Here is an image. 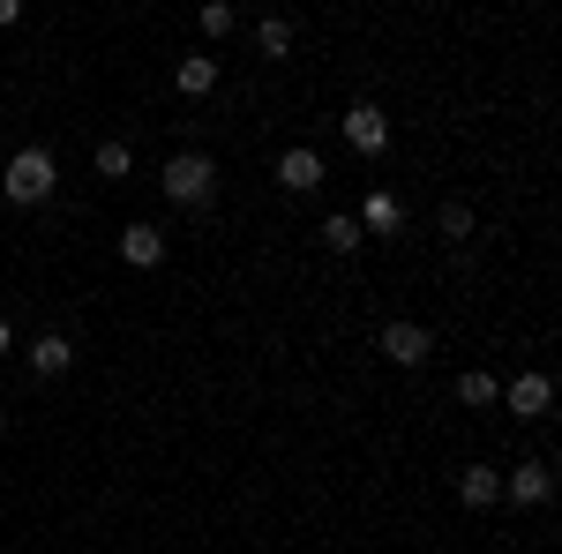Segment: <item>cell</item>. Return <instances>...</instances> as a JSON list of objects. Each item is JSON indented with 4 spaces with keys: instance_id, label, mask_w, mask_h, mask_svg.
Listing matches in <instances>:
<instances>
[{
    "instance_id": "obj_1",
    "label": "cell",
    "mask_w": 562,
    "mask_h": 554,
    "mask_svg": "<svg viewBox=\"0 0 562 554\" xmlns=\"http://www.w3.org/2000/svg\"><path fill=\"white\" fill-rule=\"evenodd\" d=\"M0 188H8V203H15V211H38V203H53V188H60V158H53L45 143H31V150H15V158H8Z\"/></svg>"
},
{
    "instance_id": "obj_2",
    "label": "cell",
    "mask_w": 562,
    "mask_h": 554,
    "mask_svg": "<svg viewBox=\"0 0 562 554\" xmlns=\"http://www.w3.org/2000/svg\"><path fill=\"white\" fill-rule=\"evenodd\" d=\"M158 188H166V203H180V211H211V203H217V158L180 150V158L158 166Z\"/></svg>"
},
{
    "instance_id": "obj_3",
    "label": "cell",
    "mask_w": 562,
    "mask_h": 554,
    "mask_svg": "<svg viewBox=\"0 0 562 554\" xmlns=\"http://www.w3.org/2000/svg\"><path fill=\"white\" fill-rule=\"evenodd\" d=\"M555 495V465H540V457H518V472H503V502H518V510H540Z\"/></svg>"
},
{
    "instance_id": "obj_4",
    "label": "cell",
    "mask_w": 562,
    "mask_h": 554,
    "mask_svg": "<svg viewBox=\"0 0 562 554\" xmlns=\"http://www.w3.org/2000/svg\"><path fill=\"white\" fill-rule=\"evenodd\" d=\"M383 360L390 368H420V360H428L435 352V338H428V323H383Z\"/></svg>"
},
{
    "instance_id": "obj_5",
    "label": "cell",
    "mask_w": 562,
    "mask_h": 554,
    "mask_svg": "<svg viewBox=\"0 0 562 554\" xmlns=\"http://www.w3.org/2000/svg\"><path fill=\"white\" fill-rule=\"evenodd\" d=\"M495 397H503V405H510L518 420H548V405H555V383H548L540 368H525L518 383H510V389H495Z\"/></svg>"
},
{
    "instance_id": "obj_6",
    "label": "cell",
    "mask_w": 562,
    "mask_h": 554,
    "mask_svg": "<svg viewBox=\"0 0 562 554\" xmlns=\"http://www.w3.org/2000/svg\"><path fill=\"white\" fill-rule=\"evenodd\" d=\"M323 150H307V143H293V150H285V158H278V188H285V195H315V188H323Z\"/></svg>"
},
{
    "instance_id": "obj_7",
    "label": "cell",
    "mask_w": 562,
    "mask_h": 554,
    "mask_svg": "<svg viewBox=\"0 0 562 554\" xmlns=\"http://www.w3.org/2000/svg\"><path fill=\"white\" fill-rule=\"evenodd\" d=\"M121 262H128V270H158V262H166V233H158L150 217H135L128 233H121Z\"/></svg>"
},
{
    "instance_id": "obj_8",
    "label": "cell",
    "mask_w": 562,
    "mask_h": 554,
    "mask_svg": "<svg viewBox=\"0 0 562 554\" xmlns=\"http://www.w3.org/2000/svg\"><path fill=\"white\" fill-rule=\"evenodd\" d=\"M68 368H76V338L38 330V338H31V375H45V383H53V375H68Z\"/></svg>"
},
{
    "instance_id": "obj_9",
    "label": "cell",
    "mask_w": 562,
    "mask_h": 554,
    "mask_svg": "<svg viewBox=\"0 0 562 554\" xmlns=\"http://www.w3.org/2000/svg\"><path fill=\"white\" fill-rule=\"evenodd\" d=\"M346 143L360 150V158H375V150L390 143V121H383V105H352V113H346Z\"/></svg>"
},
{
    "instance_id": "obj_10",
    "label": "cell",
    "mask_w": 562,
    "mask_h": 554,
    "mask_svg": "<svg viewBox=\"0 0 562 554\" xmlns=\"http://www.w3.org/2000/svg\"><path fill=\"white\" fill-rule=\"evenodd\" d=\"M360 233H375V240H397V233H405V203H397L390 188H375V195L360 203Z\"/></svg>"
},
{
    "instance_id": "obj_11",
    "label": "cell",
    "mask_w": 562,
    "mask_h": 554,
    "mask_svg": "<svg viewBox=\"0 0 562 554\" xmlns=\"http://www.w3.org/2000/svg\"><path fill=\"white\" fill-rule=\"evenodd\" d=\"M458 502H465V510H495V502H503V472L495 465H465L458 472Z\"/></svg>"
},
{
    "instance_id": "obj_12",
    "label": "cell",
    "mask_w": 562,
    "mask_h": 554,
    "mask_svg": "<svg viewBox=\"0 0 562 554\" xmlns=\"http://www.w3.org/2000/svg\"><path fill=\"white\" fill-rule=\"evenodd\" d=\"M173 90H180V98H211V90H217V60H211V53H188V60L173 68Z\"/></svg>"
},
{
    "instance_id": "obj_13",
    "label": "cell",
    "mask_w": 562,
    "mask_h": 554,
    "mask_svg": "<svg viewBox=\"0 0 562 554\" xmlns=\"http://www.w3.org/2000/svg\"><path fill=\"white\" fill-rule=\"evenodd\" d=\"M256 53L262 60H285V53H293V23H285V15H262L256 23Z\"/></svg>"
},
{
    "instance_id": "obj_14",
    "label": "cell",
    "mask_w": 562,
    "mask_h": 554,
    "mask_svg": "<svg viewBox=\"0 0 562 554\" xmlns=\"http://www.w3.org/2000/svg\"><path fill=\"white\" fill-rule=\"evenodd\" d=\"M473 225H480V217L465 211V203H442V211H435V233H442L450 248H465V240H473Z\"/></svg>"
},
{
    "instance_id": "obj_15",
    "label": "cell",
    "mask_w": 562,
    "mask_h": 554,
    "mask_svg": "<svg viewBox=\"0 0 562 554\" xmlns=\"http://www.w3.org/2000/svg\"><path fill=\"white\" fill-rule=\"evenodd\" d=\"M360 240H368V233H360V217H323V248H330V256H352Z\"/></svg>"
},
{
    "instance_id": "obj_16",
    "label": "cell",
    "mask_w": 562,
    "mask_h": 554,
    "mask_svg": "<svg viewBox=\"0 0 562 554\" xmlns=\"http://www.w3.org/2000/svg\"><path fill=\"white\" fill-rule=\"evenodd\" d=\"M458 405H465V412H480V405H495V375H480V368H465V375H458Z\"/></svg>"
},
{
    "instance_id": "obj_17",
    "label": "cell",
    "mask_w": 562,
    "mask_h": 554,
    "mask_svg": "<svg viewBox=\"0 0 562 554\" xmlns=\"http://www.w3.org/2000/svg\"><path fill=\"white\" fill-rule=\"evenodd\" d=\"M98 172H105V180H128L135 150H128V143H98Z\"/></svg>"
},
{
    "instance_id": "obj_18",
    "label": "cell",
    "mask_w": 562,
    "mask_h": 554,
    "mask_svg": "<svg viewBox=\"0 0 562 554\" xmlns=\"http://www.w3.org/2000/svg\"><path fill=\"white\" fill-rule=\"evenodd\" d=\"M195 23H203V38H225V31H233V8H225V0H203Z\"/></svg>"
},
{
    "instance_id": "obj_19",
    "label": "cell",
    "mask_w": 562,
    "mask_h": 554,
    "mask_svg": "<svg viewBox=\"0 0 562 554\" xmlns=\"http://www.w3.org/2000/svg\"><path fill=\"white\" fill-rule=\"evenodd\" d=\"M15 15H23V0H0V31H8V23H15Z\"/></svg>"
},
{
    "instance_id": "obj_20",
    "label": "cell",
    "mask_w": 562,
    "mask_h": 554,
    "mask_svg": "<svg viewBox=\"0 0 562 554\" xmlns=\"http://www.w3.org/2000/svg\"><path fill=\"white\" fill-rule=\"evenodd\" d=\"M8 344H15V330H8V315H0V352H8Z\"/></svg>"
},
{
    "instance_id": "obj_21",
    "label": "cell",
    "mask_w": 562,
    "mask_h": 554,
    "mask_svg": "<svg viewBox=\"0 0 562 554\" xmlns=\"http://www.w3.org/2000/svg\"><path fill=\"white\" fill-rule=\"evenodd\" d=\"M0 434H8V412H0Z\"/></svg>"
}]
</instances>
